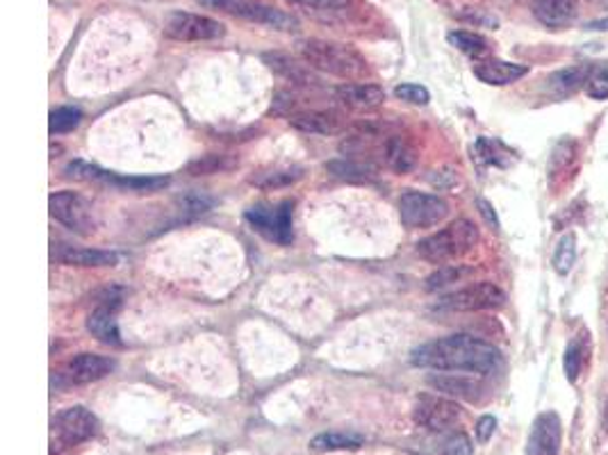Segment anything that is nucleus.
Returning a JSON list of instances; mask_svg holds the SVG:
<instances>
[{
  "mask_svg": "<svg viewBox=\"0 0 608 455\" xmlns=\"http://www.w3.org/2000/svg\"><path fill=\"white\" fill-rule=\"evenodd\" d=\"M410 362L421 369L488 376L499 369L501 356L492 344L474 335H449L417 346L410 354Z\"/></svg>",
  "mask_w": 608,
  "mask_h": 455,
  "instance_id": "1",
  "label": "nucleus"
},
{
  "mask_svg": "<svg viewBox=\"0 0 608 455\" xmlns=\"http://www.w3.org/2000/svg\"><path fill=\"white\" fill-rule=\"evenodd\" d=\"M299 52L303 62L329 75H337L345 80H356L367 73V62L351 46L324 41V39H308L299 44Z\"/></svg>",
  "mask_w": 608,
  "mask_h": 455,
  "instance_id": "2",
  "label": "nucleus"
},
{
  "mask_svg": "<svg viewBox=\"0 0 608 455\" xmlns=\"http://www.w3.org/2000/svg\"><path fill=\"white\" fill-rule=\"evenodd\" d=\"M477 244H479V228L469 219H456L446 228L438 230L436 235L421 239L417 244V253L419 258H425L431 264H446L463 258Z\"/></svg>",
  "mask_w": 608,
  "mask_h": 455,
  "instance_id": "3",
  "label": "nucleus"
},
{
  "mask_svg": "<svg viewBox=\"0 0 608 455\" xmlns=\"http://www.w3.org/2000/svg\"><path fill=\"white\" fill-rule=\"evenodd\" d=\"M50 433V455H58L69 446L83 444L98 435V419L83 406H73L52 417Z\"/></svg>",
  "mask_w": 608,
  "mask_h": 455,
  "instance_id": "4",
  "label": "nucleus"
},
{
  "mask_svg": "<svg viewBox=\"0 0 608 455\" xmlns=\"http://www.w3.org/2000/svg\"><path fill=\"white\" fill-rule=\"evenodd\" d=\"M199 3L210 10H219L224 14L237 16V19L267 25V28H274V31H295L299 25L293 14H287L270 3H264V0H199Z\"/></svg>",
  "mask_w": 608,
  "mask_h": 455,
  "instance_id": "5",
  "label": "nucleus"
},
{
  "mask_svg": "<svg viewBox=\"0 0 608 455\" xmlns=\"http://www.w3.org/2000/svg\"><path fill=\"white\" fill-rule=\"evenodd\" d=\"M506 303V294L492 283H477L463 289H456L436 303L440 312H481L497 310Z\"/></svg>",
  "mask_w": 608,
  "mask_h": 455,
  "instance_id": "6",
  "label": "nucleus"
},
{
  "mask_svg": "<svg viewBox=\"0 0 608 455\" xmlns=\"http://www.w3.org/2000/svg\"><path fill=\"white\" fill-rule=\"evenodd\" d=\"M413 415H415V421L421 428H427V431L449 433L461 423L463 408L456 404L454 398H449V396L425 394V396L417 398Z\"/></svg>",
  "mask_w": 608,
  "mask_h": 455,
  "instance_id": "7",
  "label": "nucleus"
},
{
  "mask_svg": "<svg viewBox=\"0 0 608 455\" xmlns=\"http://www.w3.org/2000/svg\"><path fill=\"white\" fill-rule=\"evenodd\" d=\"M247 221L276 244H289L293 242V203H281V205H253L247 209Z\"/></svg>",
  "mask_w": 608,
  "mask_h": 455,
  "instance_id": "8",
  "label": "nucleus"
},
{
  "mask_svg": "<svg viewBox=\"0 0 608 455\" xmlns=\"http://www.w3.org/2000/svg\"><path fill=\"white\" fill-rule=\"evenodd\" d=\"M400 214L408 228H431L446 219L449 203L436 194L406 192L400 199Z\"/></svg>",
  "mask_w": 608,
  "mask_h": 455,
  "instance_id": "9",
  "label": "nucleus"
},
{
  "mask_svg": "<svg viewBox=\"0 0 608 455\" xmlns=\"http://www.w3.org/2000/svg\"><path fill=\"white\" fill-rule=\"evenodd\" d=\"M165 33L178 41H215L226 35V28H224V23L210 19V16L190 14V12H174L167 16Z\"/></svg>",
  "mask_w": 608,
  "mask_h": 455,
  "instance_id": "10",
  "label": "nucleus"
},
{
  "mask_svg": "<svg viewBox=\"0 0 608 455\" xmlns=\"http://www.w3.org/2000/svg\"><path fill=\"white\" fill-rule=\"evenodd\" d=\"M50 217L67 226L71 232L78 235H90L94 230V217L92 207L83 196L73 192H56L48 201Z\"/></svg>",
  "mask_w": 608,
  "mask_h": 455,
  "instance_id": "11",
  "label": "nucleus"
},
{
  "mask_svg": "<svg viewBox=\"0 0 608 455\" xmlns=\"http://www.w3.org/2000/svg\"><path fill=\"white\" fill-rule=\"evenodd\" d=\"M563 442V426L557 412H540L532 426L526 442V455H559Z\"/></svg>",
  "mask_w": 608,
  "mask_h": 455,
  "instance_id": "12",
  "label": "nucleus"
},
{
  "mask_svg": "<svg viewBox=\"0 0 608 455\" xmlns=\"http://www.w3.org/2000/svg\"><path fill=\"white\" fill-rule=\"evenodd\" d=\"M427 383L436 392L454 398V400H472L474 404V400H479L484 396V385L469 376H463V373L438 371V373H431Z\"/></svg>",
  "mask_w": 608,
  "mask_h": 455,
  "instance_id": "13",
  "label": "nucleus"
},
{
  "mask_svg": "<svg viewBox=\"0 0 608 455\" xmlns=\"http://www.w3.org/2000/svg\"><path fill=\"white\" fill-rule=\"evenodd\" d=\"M112 369H115V362L110 358L98 356V354H78L67 364V379H69V383H75V385H87V383H96L105 376H110Z\"/></svg>",
  "mask_w": 608,
  "mask_h": 455,
  "instance_id": "14",
  "label": "nucleus"
},
{
  "mask_svg": "<svg viewBox=\"0 0 608 455\" xmlns=\"http://www.w3.org/2000/svg\"><path fill=\"white\" fill-rule=\"evenodd\" d=\"M264 62L267 67L285 77L287 83L299 85V87H320V77L314 75V69H310L306 62H297L289 56H281V52H270V56H264Z\"/></svg>",
  "mask_w": 608,
  "mask_h": 455,
  "instance_id": "15",
  "label": "nucleus"
},
{
  "mask_svg": "<svg viewBox=\"0 0 608 455\" xmlns=\"http://www.w3.org/2000/svg\"><path fill=\"white\" fill-rule=\"evenodd\" d=\"M335 98L351 110H372V107L383 105L385 92L372 83H345L335 89Z\"/></svg>",
  "mask_w": 608,
  "mask_h": 455,
  "instance_id": "16",
  "label": "nucleus"
},
{
  "mask_svg": "<svg viewBox=\"0 0 608 455\" xmlns=\"http://www.w3.org/2000/svg\"><path fill=\"white\" fill-rule=\"evenodd\" d=\"M526 73H528V67L506 62V60H486V62L474 67V75H477L481 83L494 85V87L513 85V83H517V80H522Z\"/></svg>",
  "mask_w": 608,
  "mask_h": 455,
  "instance_id": "17",
  "label": "nucleus"
},
{
  "mask_svg": "<svg viewBox=\"0 0 608 455\" xmlns=\"http://www.w3.org/2000/svg\"><path fill=\"white\" fill-rule=\"evenodd\" d=\"M289 125L297 128L299 132H306V135H335V132L342 128L339 117L333 112H320V110H310V112H297L289 117Z\"/></svg>",
  "mask_w": 608,
  "mask_h": 455,
  "instance_id": "18",
  "label": "nucleus"
},
{
  "mask_svg": "<svg viewBox=\"0 0 608 455\" xmlns=\"http://www.w3.org/2000/svg\"><path fill=\"white\" fill-rule=\"evenodd\" d=\"M534 16L547 28H565L576 16L574 0H536Z\"/></svg>",
  "mask_w": 608,
  "mask_h": 455,
  "instance_id": "19",
  "label": "nucleus"
},
{
  "mask_svg": "<svg viewBox=\"0 0 608 455\" xmlns=\"http://www.w3.org/2000/svg\"><path fill=\"white\" fill-rule=\"evenodd\" d=\"M87 331L103 344L108 346H121V333H119V324L115 319V310L108 308H96L90 316H87Z\"/></svg>",
  "mask_w": 608,
  "mask_h": 455,
  "instance_id": "20",
  "label": "nucleus"
},
{
  "mask_svg": "<svg viewBox=\"0 0 608 455\" xmlns=\"http://www.w3.org/2000/svg\"><path fill=\"white\" fill-rule=\"evenodd\" d=\"M58 260L69 266H115L119 262V255L110 251H98V249L64 247L58 253Z\"/></svg>",
  "mask_w": 608,
  "mask_h": 455,
  "instance_id": "21",
  "label": "nucleus"
},
{
  "mask_svg": "<svg viewBox=\"0 0 608 455\" xmlns=\"http://www.w3.org/2000/svg\"><path fill=\"white\" fill-rule=\"evenodd\" d=\"M591 69H593V64H576V67H570V69H563L559 73H553L549 77V87L553 92L563 94V96L565 94H574L576 89L586 87Z\"/></svg>",
  "mask_w": 608,
  "mask_h": 455,
  "instance_id": "22",
  "label": "nucleus"
},
{
  "mask_svg": "<svg viewBox=\"0 0 608 455\" xmlns=\"http://www.w3.org/2000/svg\"><path fill=\"white\" fill-rule=\"evenodd\" d=\"M105 184H115L126 192H157L169 184L167 176H117L108 171Z\"/></svg>",
  "mask_w": 608,
  "mask_h": 455,
  "instance_id": "23",
  "label": "nucleus"
},
{
  "mask_svg": "<svg viewBox=\"0 0 608 455\" xmlns=\"http://www.w3.org/2000/svg\"><path fill=\"white\" fill-rule=\"evenodd\" d=\"M329 173L347 180V182H372L377 180V169L367 163H358V159H335V163L326 165Z\"/></svg>",
  "mask_w": 608,
  "mask_h": 455,
  "instance_id": "24",
  "label": "nucleus"
},
{
  "mask_svg": "<svg viewBox=\"0 0 608 455\" xmlns=\"http://www.w3.org/2000/svg\"><path fill=\"white\" fill-rule=\"evenodd\" d=\"M385 163L390 169H394L396 173H408L415 169L417 165V155L415 151L402 140V137H390L385 142Z\"/></svg>",
  "mask_w": 608,
  "mask_h": 455,
  "instance_id": "25",
  "label": "nucleus"
},
{
  "mask_svg": "<svg viewBox=\"0 0 608 455\" xmlns=\"http://www.w3.org/2000/svg\"><path fill=\"white\" fill-rule=\"evenodd\" d=\"M474 270L472 266H463V264H442L440 270H436L429 278H427V289L429 291H440L444 287H452L454 283L465 280L467 276H472Z\"/></svg>",
  "mask_w": 608,
  "mask_h": 455,
  "instance_id": "26",
  "label": "nucleus"
},
{
  "mask_svg": "<svg viewBox=\"0 0 608 455\" xmlns=\"http://www.w3.org/2000/svg\"><path fill=\"white\" fill-rule=\"evenodd\" d=\"M358 446H362V438L360 435H356V433H339V431L322 433V435L312 438V442H310L312 451H345V448H358Z\"/></svg>",
  "mask_w": 608,
  "mask_h": 455,
  "instance_id": "27",
  "label": "nucleus"
},
{
  "mask_svg": "<svg viewBox=\"0 0 608 455\" xmlns=\"http://www.w3.org/2000/svg\"><path fill=\"white\" fill-rule=\"evenodd\" d=\"M586 364V335H576L570 344H568V351H565V376L570 383H576V379L581 376V371H584Z\"/></svg>",
  "mask_w": 608,
  "mask_h": 455,
  "instance_id": "28",
  "label": "nucleus"
},
{
  "mask_svg": "<svg viewBox=\"0 0 608 455\" xmlns=\"http://www.w3.org/2000/svg\"><path fill=\"white\" fill-rule=\"evenodd\" d=\"M449 44L456 46L458 50L467 52V56L472 58H481L486 56V52L490 50V44L486 37L477 35V33H467V31H454V33H449L446 35Z\"/></svg>",
  "mask_w": 608,
  "mask_h": 455,
  "instance_id": "29",
  "label": "nucleus"
},
{
  "mask_svg": "<svg viewBox=\"0 0 608 455\" xmlns=\"http://www.w3.org/2000/svg\"><path fill=\"white\" fill-rule=\"evenodd\" d=\"M553 270H557L561 276L570 274V270L576 262V235L568 232L561 237V242L557 244V251H553Z\"/></svg>",
  "mask_w": 608,
  "mask_h": 455,
  "instance_id": "30",
  "label": "nucleus"
},
{
  "mask_svg": "<svg viewBox=\"0 0 608 455\" xmlns=\"http://www.w3.org/2000/svg\"><path fill=\"white\" fill-rule=\"evenodd\" d=\"M81 121L83 112L78 107H60V110L50 112V132L52 135H62V132H71L81 125Z\"/></svg>",
  "mask_w": 608,
  "mask_h": 455,
  "instance_id": "31",
  "label": "nucleus"
},
{
  "mask_svg": "<svg viewBox=\"0 0 608 455\" xmlns=\"http://www.w3.org/2000/svg\"><path fill=\"white\" fill-rule=\"evenodd\" d=\"M586 92L595 100H606L608 98V64H593Z\"/></svg>",
  "mask_w": 608,
  "mask_h": 455,
  "instance_id": "32",
  "label": "nucleus"
},
{
  "mask_svg": "<svg viewBox=\"0 0 608 455\" xmlns=\"http://www.w3.org/2000/svg\"><path fill=\"white\" fill-rule=\"evenodd\" d=\"M301 178V169H285V171H274V173H264L262 178H255L253 182L262 190H278V187H287Z\"/></svg>",
  "mask_w": 608,
  "mask_h": 455,
  "instance_id": "33",
  "label": "nucleus"
},
{
  "mask_svg": "<svg viewBox=\"0 0 608 455\" xmlns=\"http://www.w3.org/2000/svg\"><path fill=\"white\" fill-rule=\"evenodd\" d=\"M440 453L442 455H472L474 446H472V440L463 431H454L442 440Z\"/></svg>",
  "mask_w": 608,
  "mask_h": 455,
  "instance_id": "34",
  "label": "nucleus"
},
{
  "mask_svg": "<svg viewBox=\"0 0 608 455\" xmlns=\"http://www.w3.org/2000/svg\"><path fill=\"white\" fill-rule=\"evenodd\" d=\"M178 205H180V212L190 214V217H199V214H205L210 207H213V201L199 192H190L178 199Z\"/></svg>",
  "mask_w": 608,
  "mask_h": 455,
  "instance_id": "35",
  "label": "nucleus"
},
{
  "mask_svg": "<svg viewBox=\"0 0 608 455\" xmlns=\"http://www.w3.org/2000/svg\"><path fill=\"white\" fill-rule=\"evenodd\" d=\"M394 94H396V98H402V100H406V103H410V105H427V103L431 100V94H429L427 87L413 85V83L400 85V87L394 89Z\"/></svg>",
  "mask_w": 608,
  "mask_h": 455,
  "instance_id": "36",
  "label": "nucleus"
},
{
  "mask_svg": "<svg viewBox=\"0 0 608 455\" xmlns=\"http://www.w3.org/2000/svg\"><path fill=\"white\" fill-rule=\"evenodd\" d=\"M226 167H228V163L224 159V155H205L203 159H196V163L190 165V171L194 176H207V173H217Z\"/></svg>",
  "mask_w": 608,
  "mask_h": 455,
  "instance_id": "37",
  "label": "nucleus"
},
{
  "mask_svg": "<svg viewBox=\"0 0 608 455\" xmlns=\"http://www.w3.org/2000/svg\"><path fill=\"white\" fill-rule=\"evenodd\" d=\"M289 3H297V5L314 10V12H342V10H347L349 0H289Z\"/></svg>",
  "mask_w": 608,
  "mask_h": 455,
  "instance_id": "38",
  "label": "nucleus"
},
{
  "mask_svg": "<svg viewBox=\"0 0 608 455\" xmlns=\"http://www.w3.org/2000/svg\"><path fill=\"white\" fill-rule=\"evenodd\" d=\"M494 431H497V419L490 417V415L481 417V419L477 421V440H479V444L490 442V438L494 435Z\"/></svg>",
  "mask_w": 608,
  "mask_h": 455,
  "instance_id": "39",
  "label": "nucleus"
},
{
  "mask_svg": "<svg viewBox=\"0 0 608 455\" xmlns=\"http://www.w3.org/2000/svg\"><path fill=\"white\" fill-rule=\"evenodd\" d=\"M588 31H597V33H608V16H604V19H597V21H591L588 25H586Z\"/></svg>",
  "mask_w": 608,
  "mask_h": 455,
  "instance_id": "40",
  "label": "nucleus"
},
{
  "mask_svg": "<svg viewBox=\"0 0 608 455\" xmlns=\"http://www.w3.org/2000/svg\"><path fill=\"white\" fill-rule=\"evenodd\" d=\"M479 205H481V212L486 214V219H488V221H490V224H492V226L497 228V226H499V221H497V217H494V212H492V207H490V203H486V201H481Z\"/></svg>",
  "mask_w": 608,
  "mask_h": 455,
  "instance_id": "41",
  "label": "nucleus"
},
{
  "mask_svg": "<svg viewBox=\"0 0 608 455\" xmlns=\"http://www.w3.org/2000/svg\"><path fill=\"white\" fill-rule=\"evenodd\" d=\"M606 426H608V406H606Z\"/></svg>",
  "mask_w": 608,
  "mask_h": 455,
  "instance_id": "42",
  "label": "nucleus"
}]
</instances>
